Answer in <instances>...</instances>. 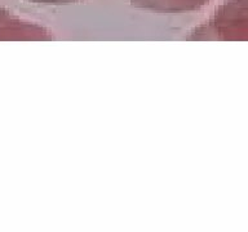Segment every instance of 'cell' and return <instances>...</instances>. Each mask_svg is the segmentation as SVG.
Segmentation results:
<instances>
[{"label":"cell","mask_w":248,"mask_h":232,"mask_svg":"<svg viewBox=\"0 0 248 232\" xmlns=\"http://www.w3.org/2000/svg\"><path fill=\"white\" fill-rule=\"evenodd\" d=\"M136 1L156 8H185L197 5L203 0H136Z\"/></svg>","instance_id":"7a4b0ae2"},{"label":"cell","mask_w":248,"mask_h":232,"mask_svg":"<svg viewBox=\"0 0 248 232\" xmlns=\"http://www.w3.org/2000/svg\"><path fill=\"white\" fill-rule=\"evenodd\" d=\"M217 17L228 36L248 39V0H226Z\"/></svg>","instance_id":"6da1fadb"}]
</instances>
